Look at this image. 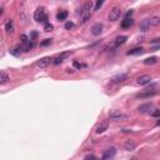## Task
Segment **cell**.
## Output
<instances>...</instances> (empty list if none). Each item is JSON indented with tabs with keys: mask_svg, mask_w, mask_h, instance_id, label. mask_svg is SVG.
Listing matches in <instances>:
<instances>
[{
	"mask_svg": "<svg viewBox=\"0 0 160 160\" xmlns=\"http://www.w3.org/2000/svg\"><path fill=\"white\" fill-rule=\"evenodd\" d=\"M34 19L38 21V23H43V24H48L49 23V17H48V14L45 12V8L44 6H40L35 10V13H34Z\"/></svg>",
	"mask_w": 160,
	"mask_h": 160,
	"instance_id": "cell-1",
	"label": "cell"
},
{
	"mask_svg": "<svg viewBox=\"0 0 160 160\" xmlns=\"http://www.w3.org/2000/svg\"><path fill=\"white\" fill-rule=\"evenodd\" d=\"M109 118L111 120H115V121H121V120H126L128 119V115L120 113V111L113 110V111H110V113H109Z\"/></svg>",
	"mask_w": 160,
	"mask_h": 160,
	"instance_id": "cell-2",
	"label": "cell"
},
{
	"mask_svg": "<svg viewBox=\"0 0 160 160\" xmlns=\"http://www.w3.org/2000/svg\"><path fill=\"white\" fill-rule=\"evenodd\" d=\"M120 15H121V9L119 6H114L109 13V20L110 21H116L120 18Z\"/></svg>",
	"mask_w": 160,
	"mask_h": 160,
	"instance_id": "cell-3",
	"label": "cell"
},
{
	"mask_svg": "<svg viewBox=\"0 0 160 160\" xmlns=\"http://www.w3.org/2000/svg\"><path fill=\"white\" fill-rule=\"evenodd\" d=\"M115 154H116V149L115 148H108L106 150L104 151L103 154V156H101V160H110V159H113L115 156Z\"/></svg>",
	"mask_w": 160,
	"mask_h": 160,
	"instance_id": "cell-4",
	"label": "cell"
},
{
	"mask_svg": "<svg viewBox=\"0 0 160 160\" xmlns=\"http://www.w3.org/2000/svg\"><path fill=\"white\" fill-rule=\"evenodd\" d=\"M71 55V51H66V53H61L60 55H58V56H55L54 59H53V63L55 64V65H58V64H61L65 59H68L69 56Z\"/></svg>",
	"mask_w": 160,
	"mask_h": 160,
	"instance_id": "cell-5",
	"label": "cell"
},
{
	"mask_svg": "<svg viewBox=\"0 0 160 160\" xmlns=\"http://www.w3.org/2000/svg\"><path fill=\"white\" fill-rule=\"evenodd\" d=\"M53 59H54V58H50V56L43 58V59H40L39 61H36V66H39V68H46L48 65H50V64L53 63Z\"/></svg>",
	"mask_w": 160,
	"mask_h": 160,
	"instance_id": "cell-6",
	"label": "cell"
},
{
	"mask_svg": "<svg viewBox=\"0 0 160 160\" xmlns=\"http://www.w3.org/2000/svg\"><path fill=\"white\" fill-rule=\"evenodd\" d=\"M153 110V104L151 103H148V104H143L138 108V111L141 114H150Z\"/></svg>",
	"mask_w": 160,
	"mask_h": 160,
	"instance_id": "cell-7",
	"label": "cell"
},
{
	"mask_svg": "<svg viewBox=\"0 0 160 160\" xmlns=\"http://www.w3.org/2000/svg\"><path fill=\"white\" fill-rule=\"evenodd\" d=\"M4 26H5V31H6L8 34H13L14 33L15 29H14V23H13L12 19H6V20H5Z\"/></svg>",
	"mask_w": 160,
	"mask_h": 160,
	"instance_id": "cell-8",
	"label": "cell"
},
{
	"mask_svg": "<svg viewBox=\"0 0 160 160\" xmlns=\"http://www.w3.org/2000/svg\"><path fill=\"white\" fill-rule=\"evenodd\" d=\"M126 78H128L126 74H118V75H115V76L111 78L110 81L113 84H119V83H123L124 80H126Z\"/></svg>",
	"mask_w": 160,
	"mask_h": 160,
	"instance_id": "cell-9",
	"label": "cell"
},
{
	"mask_svg": "<svg viewBox=\"0 0 160 160\" xmlns=\"http://www.w3.org/2000/svg\"><path fill=\"white\" fill-rule=\"evenodd\" d=\"M92 6H93V3H92V1H86L81 8H80L79 14H80V15H83V14H88V13H90V10H92Z\"/></svg>",
	"mask_w": 160,
	"mask_h": 160,
	"instance_id": "cell-10",
	"label": "cell"
},
{
	"mask_svg": "<svg viewBox=\"0 0 160 160\" xmlns=\"http://www.w3.org/2000/svg\"><path fill=\"white\" fill-rule=\"evenodd\" d=\"M151 81V76L150 75H141L136 79V83L139 85H146Z\"/></svg>",
	"mask_w": 160,
	"mask_h": 160,
	"instance_id": "cell-11",
	"label": "cell"
},
{
	"mask_svg": "<svg viewBox=\"0 0 160 160\" xmlns=\"http://www.w3.org/2000/svg\"><path fill=\"white\" fill-rule=\"evenodd\" d=\"M108 126H109V121L108 120L101 121L100 124L97 126V133L98 134H101V133H104L105 130H108Z\"/></svg>",
	"mask_w": 160,
	"mask_h": 160,
	"instance_id": "cell-12",
	"label": "cell"
},
{
	"mask_svg": "<svg viewBox=\"0 0 160 160\" xmlns=\"http://www.w3.org/2000/svg\"><path fill=\"white\" fill-rule=\"evenodd\" d=\"M101 33H103V24L98 23V24L93 25V28H92V34H93V35L98 36V35H100Z\"/></svg>",
	"mask_w": 160,
	"mask_h": 160,
	"instance_id": "cell-13",
	"label": "cell"
},
{
	"mask_svg": "<svg viewBox=\"0 0 160 160\" xmlns=\"http://www.w3.org/2000/svg\"><path fill=\"white\" fill-rule=\"evenodd\" d=\"M135 148H136V143L134 140H126L124 143V149L128 151H133V150H135Z\"/></svg>",
	"mask_w": 160,
	"mask_h": 160,
	"instance_id": "cell-14",
	"label": "cell"
},
{
	"mask_svg": "<svg viewBox=\"0 0 160 160\" xmlns=\"http://www.w3.org/2000/svg\"><path fill=\"white\" fill-rule=\"evenodd\" d=\"M149 29H150V23H149V19L143 20L141 23H140V31L145 33V31H148Z\"/></svg>",
	"mask_w": 160,
	"mask_h": 160,
	"instance_id": "cell-15",
	"label": "cell"
},
{
	"mask_svg": "<svg viewBox=\"0 0 160 160\" xmlns=\"http://www.w3.org/2000/svg\"><path fill=\"white\" fill-rule=\"evenodd\" d=\"M149 23H150V28L151 26H159L160 25V17L155 15V17H151L149 19Z\"/></svg>",
	"mask_w": 160,
	"mask_h": 160,
	"instance_id": "cell-16",
	"label": "cell"
},
{
	"mask_svg": "<svg viewBox=\"0 0 160 160\" xmlns=\"http://www.w3.org/2000/svg\"><path fill=\"white\" fill-rule=\"evenodd\" d=\"M9 80H10V76L8 75L6 73H5V71H1V73H0V84L4 85V84H6Z\"/></svg>",
	"mask_w": 160,
	"mask_h": 160,
	"instance_id": "cell-17",
	"label": "cell"
},
{
	"mask_svg": "<svg viewBox=\"0 0 160 160\" xmlns=\"http://www.w3.org/2000/svg\"><path fill=\"white\" fill-rule=\"evenodd\" d=\"M143 51H144V49L140 46V48H134V49H131V50H129L126 53L128 55H139V54H143Z\"/></svg>",
	"mask_w": 160,
	"mask_h": 160,
	"instance_id": "cell-18",
	"label": "cell"
},
{
	"mask_svg": "<svg viewBox=\"0 0 160 160\" xmlns=\"http://www.w3.org/2000/svg\"><path fill=\"white\" fill-rule=\"evenodd\" d=\"M133 24H134V20H133V18L131 19H124V20H123V23H121V28L123 29H128V28H130Z\"/></svg>",
	"mask_w": 160,
	"mask_h": 160,
	"instance_id": "cell-19",
	"label": "cell"
},
{
	"mask_svg": "<svg viewBox=\"0 0 160 160\" xmlns=\"http://www.w3.org/2000/svg\"><path fill=\"white\" fill-rule=\"evenodd\" d=\"M66 18H68V12L66 10H60V12L56 14V20H59V21L65 20Z\"/></svg>",
	"mask_w": 160,
	"mask_h": 160,
	"instance_id": "cell-20",
	"label": "cell"
},
{
	"mask_svg": "<svg viewBox=\"0 0 160 160\" xmlns=\"http://www.w3.org/2000/svg\"><path fill=\"white\" fill-rule=\"evenodd\" d=\"M154 95H156V92L155 90H153V92H146V93H143V94H139V95H136V98H151L154 97Z\"/></svg>",
	"mask_w": 160,
	"mask_h": 160,
	"instance_id": "cell-21",
	"label": "cell"
},
{
	"mask_svg": "<svg viewBox=\"0 0 160 160\" xmlns=\"http://www.w3.org/2000/svg\"><path fill=\"white\" fill-rule=\"evenodd\" d=\"M126 40H128V38H126L125 35H120V36H118V38L115 39L114 44H115V46H119V45H121V44H124Z\"/></svg>",
	"mask_w": 160,
	"mask_h": 160,
	"instance_id": "cell-22",
	"label": "cell"
},
{
	"mask_svg": "<svg viewBox=\"0 0 160 160\" xmlns=\"http://www.w3.org/2000/svg\"><path fill=\"white\" fill-rule=\"evenodd\" d=\"M145 65H154V64L158 63V58L156 56H151V58H148V59H145L143 61Z\"/></svg>",
	"mask_w": 160,
	"mask_h": 160,
	"instance_id": "cell-23",
	"label": "cell"
},
{
	"mask_svg": "<svg viewBox=\"0 0 160 160\" xmlns=\"http://www.w3.org/2000/svg\"><path fill=\"white\" fill-rule=\"evenodd\" d=\"M90 17H92V13H88V14H83V15H80V23H81V24L86 23V21L90 19Z\"/></svg>",
	"mask_w": 160,
	"mask_h": 160,
	"instance_id": "cell-24",
	"label": "cell"
},
{
	"mask_svg": "<svg viewBox=\"0 0 160 160\" xmlns=\"http://www.w3.org/2000/svg\"><path fill=\"white\" fill-rule=\"evenodd\" d=\"M20 41H21V44H28V43L30 41V39L25 34H21L20 35Z\"/></svg>",
	"mask_w": 160,
	"mask_h": 160,
	"instance_id": "cell-25",
	"label": "cell"
},
{
	"mask_svg": "<svg viewBox=\"0 0 160 160\" xmlns=\"http://www.w3.org/2000/svg\"><path fill=\"white\" fill-rule=\"evenodd\" d=\"M74 68H76V69H83V68H86V65L85 64H81V63H79V61H74Z\"/></svg>",
	"mask_w": 160,
	"mask_h": 160,
	"instance_id": "cell-26",
	"label": "cell"
},
{
	"mask_svg": "<svg viewBox=\"0 0 160 160\" xmlns=\"http://www.w3.org/2000/svg\"><path fill=\"white\" fill-rule=\"evenodd\" d=\"M150 115L153 116V118H160V109H155L154 111H151Z\"/></svg>",
	"mask_w": 160,
	"mask_h": 160,
	"instance_id": "cell-27",
	"label": "cell"
},
{
	"mask_svg": "<svg viewBox=\"0 0 160 160\" xmlns=\"http://www.w3.org/2000/svg\"><path fill=\"white\" fill-rule=\"evenodd\" d=\"M53 29H54V26H53V24H50V23H48V24L44 25V30L48 31V33H49V31H51Z\"/></svg>",
	"mask_w": 160,
	"mask_h": 160,
	"instance_id": "cell-28",
	"label": "cell"
},
{
	"mask_svg": "<svg viewBox=\"0 0 160 160\" xmlns=\"http://www.w3.org/2000/svg\"><path fill=\"white\" fill-rule=\"evenodd\" d=\"M51 41H53L51 39H45L44 41H41V43H40V46H48V45H50V44H51Z\"/></svg>",
	"mask_w": 160,
	"mask_h": 160,
	"instance_id": "cell-29",
	"label": "cell"
},
{
	"mask_svg": "<svg viewBox=\"0 0 160 160\" xmlns=\"http://www.w3.org/2000/svg\"><path fill=\"white\" fill-rule=\"evenodd\" d=\"M74 26H75V25H74L73 21H68V23H65V29H66V30H70V29H73Z\"/></svg>",
	"mask_w": 160,
	"mask_h": 160,
	"instance_id": "cell-30",
	"label": "cell"
},
{
	"mask_svg": "<svg viewBox=\"0 0 160 160\" xmlns=\"http://www.w3.org/2000/svg\"><path fill=\"white\" fill-rule=\"evenodd\" d=\"M103 4H104L103 0H99V1H97V4H95V8H94V10H99L101 6H103Z\"/></svg>",
	"mask_w": 160,
	"mask_h": 160,
	"instance_id": "cell-31",
	"label": "cell"
},
{
	"mask_svg": "<svg viewBox=\"0 0 160 160\" xmlns=\"http://www.w3.org/2000/svg\"><path fill=\"white\" fill-rule=\"evenodd\" d=\"M36 38H38V33H36V31H33V33L30 34V40L35 41V40H36Z\"/></svg>",
	"mask_w": 160,
	"mask_h": 160,
	"instance_id": "cell-32",
	"label": "cell"
},
{
	"mask_svg": "<svg viewBox=\"0 0 160 160\" xmlns=\"http://www.w3.org/2000/svg\"><path fill=\"white\" fill-rule=\"evenodd\" d=\"M133 14H134V12H133V10H129V12L126 13V15H125V19H131Z\"/></svg>",
	"mask_w": 160,
	"mask_h": 160,
	"instance_id": "cell-33",
	"label": "cell"
},
{
	"mask_svg": "<svg viewBox=\"0 0 160 160\" xmlns=\"http://www.w3.org/2000/svg\"><path fill=\"white\" fill-rule=\"evenodd\" d=\"M84 160H97V156H95V155H93V154H92V155H88V156H85V158H84Z\"/></svg>",
	"mask_w": 160,
	"mask_h": 160,
	"instance_id": "cell-34",
	"label": "cell"
},
{
	"mask_svg": "<svg viewBox=\"0 0 160 160\" xmlns=\"http://www.w3.org/2000/svg\"><path fill=\"white\" fill-rule=\"evenodd\" d=\"M150 43H151V44H158V45H160V38H159V39H154V40H151Z\"/></svg>",
	"mask_w": 160,
	"mask_h": 160,
	"instance_id": "cell-35",
	"label": "cell"
},
{
	"mask_svg": "<svg viewBox=\"0 0 160 160\" xmlns=\"http://www.w3.org/2000/svg\"><path fill=\"white\" fill-rule=\"evenodd\" d=\"M156 125H158V126H160V120H159V121L156 123Z\"/></svg>",
	"mask_w": 160,
	"mask_h": 160,
	"instance_id": "cell-36",
	"label": "cell"
},
{
	"mask_svg": "<svg viewBox=\"0 0 160 160\" xmlns=\"http://www.w3.org/2000/svg\"><path fill=\"white\" fill-rule=\"evenodd\" d=\"M131 160H138V159H136V158H133V159H131Z\"/></svg>",
	"mask_w": 160,
	"mask_h": 160,
	"instance_id": "cell-37",
	"label": "cell"
}]
</instances>
